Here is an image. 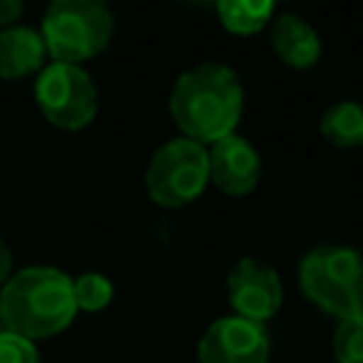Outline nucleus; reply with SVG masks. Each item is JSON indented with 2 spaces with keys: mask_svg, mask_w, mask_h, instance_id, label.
I'll return each mask as SVG.
<instances>
[{
  "mask_svg": "<svg viewBox=\"0 0 363 363\" xmlns=\"http://www.w3.org/2000/svg\"><path fill=\"white\" fill-rule=\"evenodd\" d=\"M45 43L43 34L28 26H9L0 31V77L20 79L43 68Z\"/></svg>",
  "mask_w": 363,
  "mask_h": 363,
  "instance_id": "nucleus-11",
  "label": "nucleus"
},
{
  "mask_svg": "<svg viewBox=\"0 0 363 363\" xmlns=\"http://www.w3.org/2000/svg\"><path fill=\"white\" fill-rule=\"evenodd\" d=\"M244 91L233 68L204 62L184 71L170 91V113L184 139L218 142L233 133L241 119Z\"/></svg>",
  "mask_w": 363,
  "mask_h": 363,
  "instance_id": "nucleus-1",
  "label": "nucleus"
},
{
  "mask_svg": "<svg viewBox=\"0 0 363 363\" xmlns=\"http://www.w3.org/2000/svg\"><path fill=\"white\" fill-rule=\"evenodd\" d=\"M0 332H3V329H0Z\"/></svg>",
  "mask_w": 363,
  "mask_h": 363,
  "instance_id": "nucleus-19",
  "label": "nucleus"
},
{
  "mask_svg": "<svg viewBox=\"0 0 363 363\" xmlns=\"http://www.w3.org/2000/svg\"><path fill=\"white\" fill-rule=\"evenodd\" d=\"M20 14H23V6L17 0H0V26L14 23Z\"/></svg>",
  "mask_w": 363,
  "mask_h": 363,
  "instance_id": "nucleus-17",
  "label": "nucleus"
},
{
  "mask_svg": "<svg viewBox=\"0 0 363 363\" xmlns=\"http://www.w3.org/2000/svg\"><path fill=\"white\" fill-rule=\"evenodd\" d=\"M320 133L335 147H357L363 145V105L357 102H335L320 116Z\"/></svg>",
  "mask_w": 363,
  "mask_h": 363,
  "instance_id": "nucleus-12",
  "label": "nucleus"
},
{
  "mask_svg": "<svg viewBox=\"0 0 363 363\" xmlns=\"http://www.w3.org/2000/svg\"><path fill=\"white\" fill-rule=\"evenodd\" d=\"M77 312L74 281L54 267H26L0 292V320L6 332L26 340L62 332Z\"/></svg>",
  "mask_w": 363,
  "mask_h": 363,
  "instance_id": "nucleus-2",
  "label": "nucleus"
},
{
  "mask_svg": "<svg viewBox=\"0 0 363 363\" xmlns=\"http://www.w3.org/2000/svg\"><path fill=\"white\" fill-rule=\"evenodd\" d=\"M303 295L337 320H363V255L352 247H315L298 267Z\"/></svg>",
  "mask_w": 363,
  "mask_h": 363,
  "instance_id": "nucleus-3",
  "label": "nucleus"
},
{
  "mask_svg": "<svg viewBox=\"0 0 363 363\" xmlns=\"http://www.w3.org/2000/svg\"><path fill=\"white\" fill-rule=\"evenodd\" d=\"M227 292H230V303L238 312V318L252 320V323H264L267 318H272L284 298L278 272L258 258H241L230 269Z\"/></svg>",
  "mask_w": 363,
  "mask_h": 363,
  "instance_id": "nucleus-8",
  "label": "nucleus"
},
{
  "mask_svg": "<svg viewBox=\"0 0 363 363\" xmlns=\"http://www.w3.org/2000/svg\"><path fill=\"white\" fill-rule=\"evenodd\" d=\"M0 363H40V354L31 340L3 329L0 332Z\"/></svg>",
  "mask_w": 363,
  "mask_h": 363,
  "instance_id": "nucleus-16",
  "label": "nucleus"
},
{
  "mask_svg": "<svg viewBox=\"0 0 363 363\" xmlns=\"http://www.w3.org/2000/svg\"><path fill=\"white\" fill-rule=\"evenodd\" d=\"M34 96L45 119L62 130L85 128L96 113V88L94 79L68 62H51L40 71Z\"/></svg>",
  "mask_w": 363,
  "mask_h": 363,
  "instance_id": "nucleus-6",
  "label": "nucleus"
},
{
  "mask_svg": "<svg viewBox=\"0 0 363 363\" xmlns=\"http://www.w3.org/2000/svg\"><path fill=\"white\" fill-rule=\"evenodd\" d=\"M221 23L227 31L233 34H255L261 31L272 14H275V6L269 0H224L216 6Z\"/></svg>",
  "mask_w": 363,
  "mask_h": 363,
  "instance_id": "nucleus-13",
  "label": "nucleus"
},
{
  "mask_svg": "<svg viewBox=\"0 0 363 363\" xmlns=\"http://www.w3.org/2000/svg\"><path fill=\"white\" fill-rule=\"evenodd\" d=\"M9 269H11V252H9V247H6L3 238H0V281H6Z\"/></svg>",
  "mask_w": 363,
  "mask_h": 363,
  "instance_id": "nucleus-18",
  "label": "nucleus"
},
{
  "mask_svg": "<svg viewBox=\"0 0 363 363\" xmlns=\"http://www.w3.org/2000/svg\"><path fill=\"white\" fill-rule=\"evenodd\" d=\"M40 34L54 62L79 65L108 45L113 14L96 0H54L43 17Z\"/></svg>",
  "mask_w": 363,
  "mask_h": 363,
  "instance_id": "nucleus-4",
  "label": "nucleus"
},
{
  "mask_svg": "<svg viewBox=\"0 0 363 363\" xmlns=\"http://www.w3.org/2000/svg\"><path fill=\"white\" fill-rule=\"evenodd\" d=\"M111 295H113V286L99 272H82L74 281V301L85 312H96V309L108 306L111 303Z\"/></svg>",
  "mask_w": 363,
  "mask_h": 363,
  "instance_id": "nucleus-14",
  "label": "nucleus"
},
{
  "mask_svg": "<svg viewBox=\"0 0 363 363\" xmlns=\"http://www.w3.org/2000/svg\"><path fill=\"white\" fill-rule=\"evenodd\" d=\"M269 337L261 323L238 315L218 318L199 340V363H267Z\"/></svg>",
  "mask_w": 363,
  "mask_h": 363,
  "instance_id": "nucleus-7",
  "label": "nucleus"
},
{
  "mask_svg": "<svg viewBox=\"0 0 363 363\" xmlns=\"http://www.w3.org/2000/svg\"><path fill=\"white\" fill-rule=\"evenodd\" d=\"M207 159H210V182H216V187H221L224 193L244 196L258 184L261 159L247 139L230 133L213 142Z\"/></svg>",
  "mask_w": 363,
  "mask_h": 363,
  "instance_id": "nucleus-9",
  "label": "nucleus"
},
{
  "mask_svg": "<svg viewBox=\"0 0 363 363\" xmlns=\"http://www.w3.org/2000/svg\"><path fill=\"white\" fill-rule=\"evenodd\" d=\"M272 48L289 68H309L320 57V37L298 14H278L272 23Z\"/></svg>",
  "mask_w": 363,
  "mask_h": 363,
  "instance_id": "nucleus-10",
  "label": "nucleus"
},
{
  "mask_svg": "<svg viewBox=\"0 0 363 363\" xmlns=\"http://www.w3.org/2000/svg\"><path fill=\"white\" fill-rule=\"evenodd\" d=\"M207 182L210 159L207 150L193 139H173L162 145L145 170L147 196L162 207L190 204Z\"/></svg>",
  "mask_w": 363,
  "mask_h": 363,
  "instance_id": "nucleus-5",
  "label": "nucleus"
},
{
  "mask_svg": "<svg viewBox=\"0 0 363 363\" xmlns=\"http://www.w3.org/2000/svg\"><path fill=\"white\" fill-rule=\"evenodd\" d=\"M332 352L337 363H363V320H340Z\"/></svg>",
  "mask_w": 363,
  "mask_h": 363,
  "instance_id": "nucleus-15",
  "label": "nucleus"
}]
</instances>
